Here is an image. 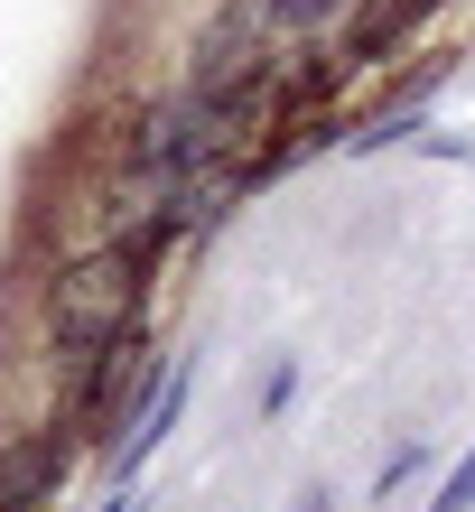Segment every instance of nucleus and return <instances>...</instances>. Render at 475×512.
Here are the masks:
<instances>
[{"label":"nucleus","mask_w":475,"mask_h":512,"mask_svg":"<svg viewBox=\"0 0 475 512\" xmlns=\"http://www.w3.org/2000/svg\"><path fill=\"white\" fill-rule=\"evenodd\" d=\"M289 401H299V364H289V354H280V364L261 373V391H252V410H261V419H280Z\"/></svg>","instance_id":"10"},{"label":"nucleus","mask_w":475,"mask_h":512,"mask_svg":"<svg viewBox=\"0 0 475 512\" xmlns=\"http://www.w3.org/2000/svg\"><path fill=\"white\" fill-rule=\"evenodd\" d=\"M150 298H159V252L122 243V233H94V243H75L66 261H47L38 280V345L47 364H84V354L122 345L150 326Z\"/></svg>","instance_id":"1"},{"label":"nucleus","mask_w":475,"mask_h":512,"mask_svg":"<svg viewBox=\"0 0 475 512\" xmlns=\"http://www.w3.org/2000/svg\"><path fill=\"white\" fill-rule=\"evenodd\" d=\"M84 447H94V429H84L75 410L19 419V429L0 438V512H56V494H66Z\"/></svg>","instance_id":"3"},{"label":"nucleus","mask_w":475,"mask_h":512,"mask_svg":"<svg viewBox=\"0 0 475 512\" xmlns=\"http://www.w3.org/2000/svg\"><path fill=\"white\" fill-rule=\"evenodd\" d=\"M299 512H336V485H308V494H299Z\"/></svg>","instance_id":"12"},{"label":"nucleus","mask_w":475,"mask_h":512,"mask_svg":"<svg viewBox=\"0 0 475 512\" xmlns=\"http://www.w3.org/2000/svg\"><path fill=\"white\" fill-rule=\"evenodd\" d=\"M271 10H280V28H289V38H326V28H336L354 0H271Z\"/></svg>","instance_id":"8"},{"label":"nucleus","mask_w":475,"mask_h":512,"mask_svg":"<svg viewBox=\"0 0 475 512\" xmlns=\"http://www.w3.org/2000/svg\"><path fill=\"white\" fill-rule=\"evenodd\" d=\"M280 47H289V28H280L271 0H215V10L196 19V38H187L177 84H187V94H224V84L280 66Z\"/></svg>","instance_id":"2"},{"label":"nucleus","mask_w":475,"mask_h":512,"mask_svg":"<svg viewBox=\"0 0 475 512\" xmlns=\"http://www.w3.org/2000/svg\"><path fill=\"white\" fill-rule=\"evenodd\" d=\"M429 512H475V438L457 447V466L438 475V494H429Z\"/></svg>","instance_id":"9"},{"label":"nucleus","mask_w":475,"mask_h":512,"mask_svg":"<svg viewBox=\"0 0 475 512\" xmlns=\"http://www.w3.org/2000/svg\"><path fill=\"white\" fill-rule=\"evenodd\" d=\"M410 475H429V438H401V447H392V457H382V466H373V503H392V494L410 485Z\"/></svg>","instance_id":"7"},{"label":"nucleus","mask_w":475,"mask_h":512,"mask_svg":"<svg viewBox=\"0 0 475 512\" xmlns=\"http://www.w3.org/2000/svg\"><path fill=\"white\" fill-rule=\"evenodd\" d=\"M448 75H457V56H429V66H401L392 84H382V103H364V112L345 122V159H382V149L420 140L429 103L448 94Z\"/></svg>","instance_id":"4"},{"label":"nucleus","mask_w":475,"mask_h":512,"mask_svg":"<svg viewBox=\"0 0 475 512\" xmlns=\"http://www.w3.org/2000/svg\"><path fill=\"white\" fill-rule=\"evenodd\" d=\"M438 10H448V0H354V10L336 19V56L354 75H382L392 56H410L438 28Z\"/></svg>","instance_id":"5"},{"label":"nucleus","mask_w":475,"mask_h":512,"mask_svg":"<svg viewBox=\"0 0 475 512\" xmlns=\"http://www.w3.org/2000/svg\"><path fill=\"white\" fill-rule=\"evenodd\" d=\"M94 512H150V494H140V485H112V503H94Z\"/></svg>","instance_id":"11"},{"label":"nucleus","mask_w":475,"mask_h":512,"mask_svg":"<svg viewBox=\"0 0 475 512\" xmlns=\"http://www.w3.org/2000/svg\"><path fill=\"white\" fill-rule=\"evenodd\" d=\"M187 401H196V354H177V364H168V382H159V401L140 410V429H131V438L103 457V466H112V485H140V475H150V457H159V447L177 438Z\"/></svg>","instance_id":"6"}]
</instances>
